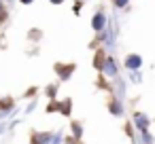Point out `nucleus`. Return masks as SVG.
I'll use <instances>...</instances> for the list:
<instances>
[{"label":"nucleus","instance_id":"nucleus-1","mask_svg":"<svg viewBox=\"0 0 155 144\" xmlns=\"http://www.w3.org/2000/svg\"><path fill=\"white\" fill-rule=\"evenodd\" d=\"M106 26H108V17H106V13H104V11H96L94 17H91V30H94L96 34H100V32L106 30Z\"/></svg>","mask_w":155,"mask_h":144},{"label":"nucleus","instance_id":"nucleus-2","mask_svg":"<svg viewBox=\"0 0 155 144\" xmlns=\"http://www.w3.org/2000/svg\"><path fill=\"white\" fill-rule=\"evenodd\" d=\"M102 74H104V76H108V78H117V76H119V66H117L115 57H110V55H106V57H104Z\"/></svg>","mask_w":155,"mask_h":144},{"label":"nucleus","instance_id":"nucleus-3","mask_svg":"<svg viewBox=\"0 0 155 144\" xmlns=\"http://www.w3.org/2000/svg\"><path fill=\"white\" fill-rule=\"evenodd\" d=\"M132 121H134V127L138 129V133H140V131H147V129H149V125H151L149 114H144V112H140V110L132 114Z\"/></svg>","mask_w":155,"mask_h":144},{"label":"nucleus","instance_id":"nucleus-4","mask_svg":"<svg viewBox=\"0 0 155 144\" xmlns=\"http://www.w3.org/2000/svg\"><path fill=\"white\" fill-rule=\"evenodd\" d=\"M123 66L132 72V70H140L142 68V55H138V53H127L125 55V59H123Z\"/></svg>","mask_w":155,"mask_h":144},{"label":"nucleus","instance_id":"nucleus-5","mask_svg":"<svg viewBox=\"0 0 155 144\" xmlns=\"http://www.w3.org/2000/svg\"><path fill=\"white\" fill-rule=\"evenodd\" d=\"M55 72L60 74V78L68 81V78L72 76V72H74V64H68V66H62V64H58V66H55Z\"/></svg>","mask_w":155,"mask_h":144},{"label":"nucleus","instance_id":"nucleus-6","mask_svg":"<svg viewBox=\"0 0 155 144\" xmlns=\"http://www.w3.org/2000/svg\"><path fill=\"white\" fill-rule=\"evenodd\" d=\"M108 110H110V114H113V117H121V114H123V104H121V100H119V98L110 100Z\"/></svg>","mask_w":155,"mask_h":144},{"label":"nucleus","instance_id":"nucleus-7","mask_svg":"<svg viewBox=\"0 0 155 144\" xmlns=\"http://www.w3.org/2000/svg\"><path fill=\"white\" fill-rule=\"evenodd\" d=\"M49 140H51V133H36V136H32V144H49Z\"/></svg>","mask_w":155,"mask_h":144},{"label":"nucleus","instance_id":"nucleus-8","mask_svg":"<svg viewBox=\"0 0 155 144\" xmlns=\"http://www.w3.org/2000/svg\"><path fill=\"white\" fill-rule=\"evenodd\" d=\"M140 140H142V144H153L155 142V138L149 133V129L147 131H140Z\"/></svg>","mask_w":155,"mask_h":144},{"label":"nucleus","instance_id":"nucleus-9","mask_svg":"<svg viewBox=\"0 0 155 144\" xmlns=\"http://www.w3.org/2000/svg\"><path fill=\"white\" fill-rule=\"evenodd\" d=\"M130 81L136 83V85L142 83V74H140V70H132V72H130Z\"/></svg>","mask_w":155,"mask_h":144},{"label":"nucleus","instance_id":"nucleus-10","mask_svg":"<svg viewBox=\"0 0 155 144\" xmlns=\"http://www.w3.org/2000/svg\"><path fill=\"white\" fill-rule=\"evenodd\" d=\"M113 5H115V9H125L130 5V0H113Z\"/></svg>","mask_w":155,"mask_h":144},{"label":"nucleus","instance_id":"nucleus-11","mask_svg":"<svg viewBox=\"0 0 155 144\" xmlns=\"http://www.w3.org/2000/svg\"><path fill=\"white\" fill-rule=\"evenodd\" d=\"M47 93H49V98H55V93H58V85H49V87H47Z\"/></svg>","mask_w":155,"mask_h":144},{"label":"nucleus","instance_id":"nucleus-12","mask_svg":"<svg viewBox=\"0 0 155 144\" xmlns=\"http://www.w3.org/2000/svg\"><path fill=\"white\" fill-rule=\"evenodd\" d=\"M72 129H74V136H77V138H81V133H83V127H81L79 123H74V125H72Z\"/></svg>","mask_w":155,"mask_h":144},{"label":"nucleus","instance_id":"nucleus-13","mask_svg":"<svg viewBox=\"0 0 155 144\" xmlns=\"http://www.w3.org/2000/svg\"><path fill=\"white\" fill-rule=\"evenodd\" d=\"M81 7H83V0H77V2H74V15L81 13Z\"/></svg>","mask_w":155,"mask_h":144},{"label":"nucleus","instance_id":"nucleus-14","mask_svg":"<svg viewBox=\"0 0 155 144\" xmlns=\"http://www.w3.org/2000/svg\"><path fill=\"white\" fill-rule=\"evenodd\" d=\"M51 144H62V133H55L53 140H51Z\"/></svg>","mask_w":155,"mask_h":144},{"label":"nucleus","instance_id":"nucleus-15","mask_svg":"<svg viewBox=\"0 0 155 144\" xmlns=\"http://www.w3.org/2000/svg\"><path fill=\"white\" fill-rule=\"evenodd\" d=\"M5 17H7V11H5V5H2V2H0V21H2Z\"/></svg>","mask_w":155,"mask_h":144},{"label":"nucleus","instance_id":"nucleus-16","mask_svg":"<svg viewBox=\"0 0 155 144\" xmlns=\"http://www.w3.org/2000/svg\"><path fill=\"white\" fill-rule=\"evenodd\" d=\"M49 2H51V5H55V7H58V5H64V0H49Z\"/></svg>","mask_w":155,"mask_h":144},{"label":"nucleus","instance_id":"nucleus-17","mask_svg":"<svg viewBox=\"0 0 155 144\" xmlns=\"http://www.w3.org/2000/svg\"><path fill=\"white\" fill-rule=\"evenodd\" d=\"M19 2H21V5H32L34 0H19Z\"/></svg>","mask_w":155,"mask_h":144},{"label":"nucleus","instance_id":"nucleus-18","mask_svg":"<svg viewBox=\"0 0 155 144\" xmlns=\"http://www.w3.org/2000/svg\"><path fill=\"white\" fill-rule=\"evenodd\" d=\"M7 2H11V0H7Z\"/></svg>","mask_w":155,"mask_h":144}]
</instances>
